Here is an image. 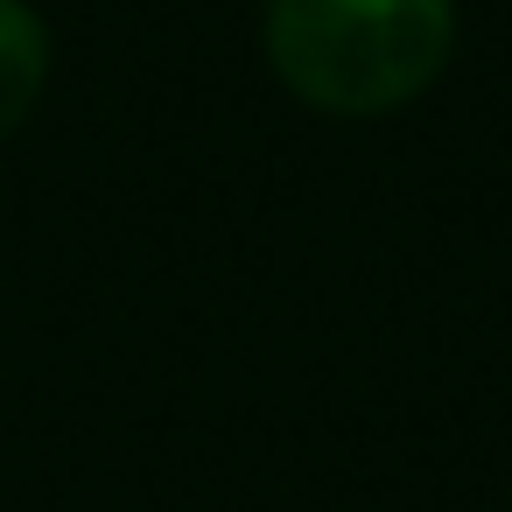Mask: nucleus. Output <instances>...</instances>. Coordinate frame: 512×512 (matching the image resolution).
<instances>
[{
  "label": "nucleus",
  "instance_id": "nucleus-1",
  "mask_svg": "<svg viewBox=\"0 0 512 512\" xmlns=\"http://www.w3.org/2000/svg\"><path fill=\"white\" fill-rule=\"evenodd\" d=\"M456 43V0H267L274 78L344 120L421 99Z\"/></svg>",
  "mask_w": 512,
  "mask_h": 512
},
{
  "label": "nucleus",
  "instance_id": "nucleus-2",
  "mask_svg": "<svg viewBox=\"0 0 512 512\" xmlns=\"http://www.w3.org/2000/svg\"><path fill=\"white\" fill-rule=\"evenodd\" d=\"M43 71H50V29L36 22L29 0H0V141L29 120Z\"/></svg>",
  "mask_w": 512,
  "mask_h": 512
}]
</instances>
